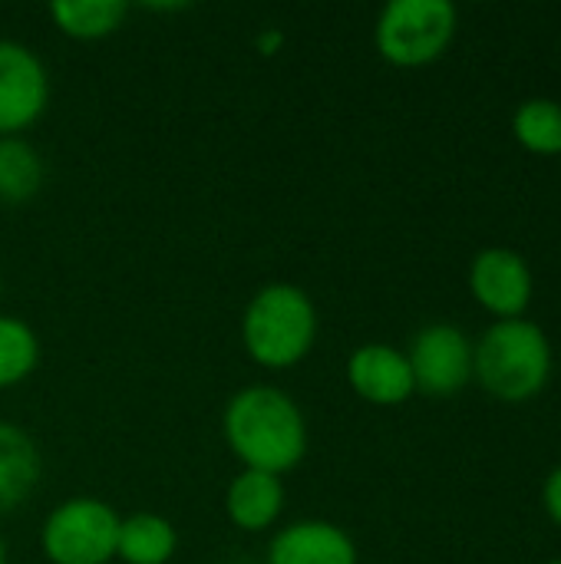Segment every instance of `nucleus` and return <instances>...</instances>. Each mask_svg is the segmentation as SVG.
<instances>
[{"label": "nucleus", "mask_w": 561, "mask_h": 564, "mask_svg": "<svg viewBox=\"0 0 561 564\" xmlns=\"http://www.w3.org/2000/svg\"><path fill=\"white\" fill-rule=\"evenodd\" d=\"M225 443L245 469L284 476L308 456V420L294 397L278 387L251 383L238 390L222 416Z\"/></svg>", "instance_id": "1"}, {"label": "nucleus", "mask_w": 561, "mask_h": 564, "mask_svg": "<svg viewBox=\"0 0 561 564\" xmlns=\"http://www.w3.org/2000/svg\"><path fill=\"white\" fill-rule=\"evenodd\" d=\"M317 340V307L311 294L288 281L255 291L241 314V344L265 370L298 367Z\"/></svg>", "instance_id": "2"}, {"label": "nucleus", "mask_w": 561, "mask_h": 564, "mask_svg": "<svg viewBox=\"0 0 561 564\" xmlns=\"http://www.w3.org/2000/svg\"><path fill=\"white\" fill-rule=\"evenodd\" d=\"M473 373L503 403H526L542 393L552 373V347L542 327L516 317L493 324L473 350Z\"/></svg>", "instance_id": "3"}, {"label": "nucleus", "mask_w": 561, "mask_h": 564, "mask_svg": "<svg viewBox=\"0 0 561 564\" xmlns=\"http://www.w3.org/2000/svg\"><path fill=\"white\" fill-rule=\"evenodd\" d=\"M456 33V7L450 0H393L384 7L374 40L387 63L413 69L440 59Z\"/></svg>", "instance_id": "4"}, {"label": "nucleus", "mask_w": 561, "mask_h": 564, "mask_svg": "<svg viewBox=\"0 0 561 564\" xmlns=\"http://www.w3.org/2000/svg\"><path fill=\"white\" fill-rule=\"evenodd\" d=\"M119 516L96 496L60 502L40 532V549L50 564H109L116 558Z\"/></svg>", "instance_id": "5"}, {"label": "nucleus", "mask_w": 561, "mask_h": 564, "mask_svg": "<svg viewBox=\"0 0 561 564\" xmlns=\"http://www.w3.org/2000/svg\"><path fill=\"white\" fill-rule=\"evenodd\" d=\"M50 106V73L43 59L17 40H0V139L36 126Z\"/></svg>", "instance_id": "6"}, {"label": "nucleus", "mask_w": 561, "mask_h": 564, "mask_svg": "<svg viewBox=\"0 0 561 564\" xmlns=\"http://www.w3.org/2000/svg\"><path fill=\"white\" fill-rule=\"evenodd\" d=\"M407 360L413 370V387L436 400L460 393L473 377V344L453 324L423 327Z\"/></svg>", "instance_id": "7"}, {"label": "nucleus", "mask_w": 561, "mask_h": 564, "mask_svg": "<svg viewBox=\"0 0 561 564\" xmlns=\"http://www.w3.org/2000/svg\"><path fill=\"white\" fill-rule=\"evenodd\" d=\"M470 291L489 314L503 321H516L532 301L529 264L509 248H486L473 258Z\"/></svg>", "instance_id": "8"}, {"label": "nucleus", "mask_w": 561, "mask_h": 564, "mask_svg": "<svg viewBox=\"0 0 561 564\" xmlns=\"http://www.w3.org/2000/svg\"><path fill=\"white\" fill-rule=\"evenodd\" d=\"M350 390L374 406H400L413 397V370L407 354L387 344H364L347 360Z\"/></svg>", "instance_id": "9"}, {"label": "nucleus", "mask_w": 561, "mask_h": 564, "mask_svg": "<svg viewBox=\"0 0 561 564\" xmlns=\"http://www.w3.org/2000/svg\"><path fill=\"white\" fill-rule=\"evenodd\" d=\"M268 564H357V545L334 522L301 519L271 539Z\"/></svg>", "instance_id": "10"}, {"label": "nucleus", "mask_w": 561, "mask_h": 564, "mask_svg": "<svg viewBox=\"0 0 561 564\" xmlns=\"http://www.w3.org/2000/svg\"><path fill=\"white\" fill-rule=\"evenodd\" d=\"M225 512H228V522L238 532H248V535L268 532L284 512V482H281V476L258 473V469H241L231 479L228 492H225Z\"/></svg>", "instance_id": "11"}, {"label": "nucleus", "mask_w": 561, "mask_h": 564, "mask_svg": "<svg viewBox=\"0 0 561 564\" xmlns=\"http://www.w3.org/2000/svg\"><path fill=\"white\" fill-rule=\"evenodd\" d=\"M40 449L26 430L0 420V512L17 509L40 482Z\"/></svg>", "instance_id": "12"}, {"label": "nucleus", "mask_w": 561, "mask_h": 564, "mask_svg": "<svg viewBox=\"0 0 561 564\" xmlns=\"http://www.w3.org/2000/svg\"><path fill=\"white\" fill-rule=\"evenodd\" d=\"M179 549V532L155 512H136L119 522L116 558L126 564H169Z\"/></svg>", "instance_id": "13"}, {"label": "nucleus", "mask_w": 561, "mask_h": 564, "mask_svg": "<svg viewBox=\"0 0 561 564\" xmlns=\"http://www.w3.org/2000/svg\"><path fill=\"white\" fill-rule=\"evenodd\" d=\"M129 7L122 0H56L50 3V20L60 33L73 40H103L116 33Z\"/></svg>", "instance_id": "14"}, {"label": "nucleus", "mask_w": 561, "mask_h": 564, "mask_svg": "<svg viewBox=\"0 0 561 564\" xmlns=\"http://www.w3.org/2000/svg\"><path fill=\"white\" fill-rule=\"evenodd\" d=\"M43 185V159L40 152L20 139H0V205H23Z\"/></svg>", "instance_id": "15"}, {"label": "nucleus", "mask_w": 561, "mask_h": 564, "mask_svg": "<svg viewBox=\"0 0 561 564\" xmlns=\"http://www.w3.org/2000/svg\"><path fill=\"white\" fill-rule=\"evenodd\" d=\"M40 364L36 330L10 314H0V390L23 383Z\"/></svg>", "instance_id": "16"}, {"label": "nucleus", "mask_w": 561, "mask_h": 564, "mask_svg": "<svg viewBox=\"0 0 561 564\" xmlns=\"http://www.w3.org/2000/svg\"><path fill=\"white\" fill-rule=\"evenodd\" d=\"M516 139L539 155H561V106L552 99H529L513 119Z\"/></svg>", "instance_id": "17"}, {"label": "nucleus", "mask_w": 561, "mask_h": 564, "mask_svg": "<svg viewBox=\"0 0 561 564\" xmlns=\"http://www.w3.org/2000/svg\"><path fill=\"white\" fill-rule=\"evenodd\" d=\"M542 502H546V512L552 516V522L561 525V466L546 479V489H542Z\"/></svg>", "instance_id": "18"}, {"label": "nucleus", "mask_w": 561, "mask_h": 564, "mask_svg": "<svg viewBox=\"0 0 561 564\" xmlns=\"http://www.w3.org/2000/svg\"><path fill=\"white\" fill-rule=\"evenodd\" d=\"M281 43H284V33L281 30H268V33L258 36V53L261 56H274L281 50Z\"/></svg>", "instance_id": "19"}, {"label": "nucleus", "mask_w": 561, "mask_h": 564, "mask_svg": "<svg viewBox=\"0 0 561 564\" xmlns=\"http://www.w3.org/2000/svg\"><path fill=\"white\" fill-rule=\"evenodd\" d=\"M0 564H7V542H3V535H0Z\"/></svg>", "instance_id": "20"}, {"label": "nucleus", "mask_w": 561, "mask_h": 564, "mask_svg": "<svg viewBox=\"0 0 561 564\" xmlns=\"http://www.w3.org/2000/svg\"><path fill=\"white\" fill-rule=\"evenodd\" d=\"M0 284H3V274H0Z\"/></svg>", "instance_id": "21"}, {"label": "nucleus", "mask_w": 561, "mask_h": 564, "mask_svg": "<svg viewBox=\"0 0 561 564\" xmlns=\"http://www.w3.org/2000/svg\"><path fill=\"white\" fill-rule=\"evenodd\" d=\"M549 564H561V562H549Z\"/></svg>", "instance_id": "22"}]
</instances>
